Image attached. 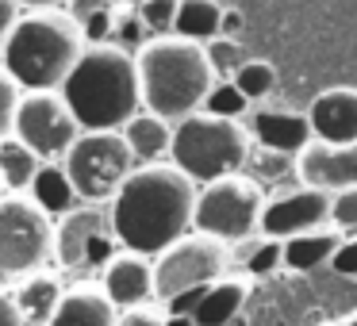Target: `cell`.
Instances as JSON below:
<instances>
[{
  "instance_id": "1",
  "label": "cell",
  "mask_w": 357,
  "mask_h": 326,
  "mask_svg": "<svg viewBox=\"0 0 357 326\" xmlns=\"http://www.w3.org/2000/svg\"><path fill=\"white\" fill-rule=\"evenodd\" d=\"M196 192V180H188L173 162L139 165L112 200V223L123 249L162 257L185 234H192Z\"/></svg>"
},
{
  "instance_id": "2",
  "label": "cell",
  "mask_w": 357,
  "mask_h": 326,
  "mask_svg": "<svg viewBox=\"0 0 357 326\" xmlns=\"http://www.w3.org/2000/svg\"><path fill=\"white\" fill-rule=\"evenodd\" d=\"M62 96L77 116L81 131H123L142 111L139 58L112 42L89 47L66 77Z\"/></svg>"
},
{
  "instance_id": "3",
  "label": "cell",
  "mask_w": 357,
  "mask_h": 326,
  "mask_svg": "<svg viewBox=\"0 0 357 326\" xmlns=\"http://www.w3.org/2000/svg\"><path fill=\"white\" fill-rule=\"evenodd\" d=\"M139 81H142V108L162 116L165 123H185L188 116L204 111V100L215 88V70L200 42L177 39H150L139 50Z\"/></svg>"
},
{
  "instance_id": "4",
  "label": "cell",
  "mask_w": 357,
  "mask_h": 326,
  "mask_svg": "<svg viewBox=\"0 0 357 326\" xmlns=\"http://www.w3.org/2000/svg\"><path fill=\"white\" fill-rule=\"evenodd\" d=\"M89 50L81 27L66 8L24 12L12 31L0 65L20 81L24 93H62L66 77Z\"/></svg>"
},
{
  "instance_id": "5",
  "label": "cell",
  "mask_w": 357,
  "mask_h": 326,
  "mask_svg": "<svg viewBox=\"0 0 357 326\" xmlns=\"http://www.w3.org/2000/svg\"><path fill=\"white\" fill-rule=\"evenodd\" d=\"M250 154H254V134L242 119H219L208 111H196L173 127L169 162L196 185H211V180L242 173Z\"/></svg>"
},
{
  "instance_id": "6",
  "label": "cell",
  "mask_w": 357,
  "mask_h": 326,
  "mask_svg": "<svg viewBox=\"0 0 357 326\" xmlns=\"http://www.w3.org/2000/svg\"><path fill=\"white\" fill-rule=\"evenodd\" d=\"M261 215H265V192L246 173H234V177L200 185L192 231L219 238L227 246H238V242H250L261 234Z\"/></svg>"
},
{
  "instance_id": "7",
  "label": "cell",
  "mask_w": 357,
  "mask_h": 326,
  "mask_svg": "<svg viewBox=\"0 0 357 326\" xmlns=\"http://www.w3.org/2000/svg\"><path fill=\"white\" fill-rule=\"evenodd\" d=\"M54 261V219L31 196L8 192L0 200V277L24 280Z\"/></svg>"
},
{
  "instance_id": "8",
  "label": "cell",
  "mask_w": 357,
  "mask_h": 326,
  "mask_svg": "<svg viewBox=\"0 0 357 326\" xmlns=\"http://www.w3.org/2000/svg\"><path fill=\"white\" fill-rule=\"evenodd\" d=\"M81 203H112L119 188L139 169L123 131H81L73 150L62 157Z\"/></svg>"
},
{
  "instance_id": "9",
  "label": "cell",
  "mask_w": 357,
  "mask_h": 326,
  "mask_svg": "<svg viewBox=\"0 0 357 326\" xmlns=\"http://www.w3.org/2000/svg\"><path fill=\"white\" fill-rule=\"evenodd\" d=\"M119 254L123 242L112 223V203H81L54 223V261L62 272L100 277Z\"/></svg>"
},
{
  "instance_id": "10",
  "label": "cell",
  "mask_w": 357,
  "mask_h": 326,
  "mask_svg": "<svg viewBox=\"0 0 357 326\" xmlns=\"http://www.w3.org/2000/svg\"><path fill=\"white\" fill-rule=\"evenodd\" d=\"M223 277H231V246L196 231L169 246L162 257H154V292L165 307L177 303L181 295L219 284Z\"/></svg>"
},
{
  "instance_id": "11",
  "label": "cell",
  "mask_w": 357,
  "mask_h": 326,
  "mask_svg": "<svg viewBox=\"0 0 357 326\" xmlns=\"http://www.w3.org/2000/svg\"><path fill=\"white\" fill-rule=\"evenodd\" d=\"M16 139L31 146L43 162H62L81 139V123L62 93H24L16 116Z\"/></svg>"
},
{
  "instance_id": "12",
  "label": "cell",
  "mask_w": 357,
  "mask_h": 326,
  "mask_svg": "<svg viewBox=\"0 0 357 326\" xmlns=\"http://www.w3.org/2000/svg\"><path fill=\"white\" fill-rule=\"evenodd\" d=\"M331 203L334 196L319 192V188H292V192H280L273 200H265V215H261V234L265 238H300V234L323 231L331 226Z\"/></svg>"
},
{
  "instance_id": "13",
  "label": "cell",
  "mask_w": 357,
  "mask_h": 326,
  "mask_svg": "<svg viewBox=\"0 0 357 326\" xmlns=\"http://www.w3.org/2000/svg\"><path fill=\"white\" fill-rule=\"evenodd\" d=\"M300 180L326 196L357 188V142L334 146V142H311L300 154Z\"/></svg>"
},
{
  "instance_id": "14",
  "label": "cell",
  "mask_w": 357,
  "mask_h": 326,
  "mask_svg": "<svg viewBox=\"0 0 357 326\" xmlns=\"http://www.w3.org/2000/svg\"><path fill=\"white\" fill-rule=\"evenodd\" d=\"M100 288L119 311H139V307H150L158 303V292H154V257H142V254H123L100 272Z\"/></svg>"
},
{
  "instance_id": "15",
  "label": "cell",
  "mask_w": 357,
  "mask_h": 326,
  "mask_svg": "<svg viewBox=\"0 0 357 326\" xmlns=\"http://www.w3.org/2000/svg\"><path fill=\"white\" fill-rule=\"evenodd\" d=\"M246 127L254 134V146L292 154V157H300L315 142L307 111H292V108H254L246 116Z\"/></svg>"
},
{
  "instance_id": "16",
  "label": "cell",
  "mask_w": 357,
  "mask_h": 326,
  "mask_svg": "<svg viewBox=\"0 0 357 326\" xmlns=\"http://www.w3.org/2000/svg\"><path fill=\"white\" fill-rule=\"evenodd\" d=\"M315 142L354 146L357 142V88H326L307 108Z\"/></svg>"
},
{
  "instance_id": "17",
  "label": "cell",
  "mask_w": 357,
  "mask_h": 326,
  "mask_svg": "<svg viewBox=\"0 0 357 326\" xmlns=\"http://www.w3.org/2000/svg\"><path fill=\"white\" fill-rule=\"evenodd\" d=\"M123 311L104 295V288H89L77 284L66 292L62 307L54 311L50 326H116Z\"/></svg>"
},
{
  "instance_id": "18",
  "label": "cell",
  "mask_w": 357,
  "mask_h": 326,
  "mask_svg": "<svg viewBox=\"0 0 357 326\" xmlns=\"http://www.w3.org/2000/svg\"><path fill=\"white\" fill-rule=\"evenodd\" d=\"M12 300H16V307H20V315H24L27 326H50L54 311L62 307V300H66V288L50 269H43V272H35V277L20 280Z\"/></svg>"
},
{
  "instance_id": "19",
  "label": "cell",
  "mask_w": 357,
  "mask_h": 326,
  "mask_svg": "<svg viewBox=\"0 0 357 326\" xmlns=\"http://www.w3.org/2000/svg\"><path fill=\"white\" fill-rule=\"evenodd\" d=\"M242 173L261 188L265 200H273V196H280V192H292V188L303 185L300 180V157L277 154V150H265V146H254V154H250V162Z\"/></svg>"
},
{
  "instance_id": "20",
  "label": "cell",
  "mask_w": 357,
  "mask_h": 326,
  "mask_svg": "<svg viewBox=\"0 0 357 326\" xmlns=\"http://www.w3.org/2000/svg\"><path fill=\"white\" fill-rule=\"evenodd\" d=\"M250 300V280L246 277H223L219 284L204 288L192 307L196 326H227Z\"/></svg>"
},
{
  "instance_id": "21",
  "label": "cell",
  "mask_w": 357,
  "mask_h": 326,
  "mask_svg": "<svg viewBox=\"0 0 357 326\" xmlns=\"http://www.w3.org/2000/svg\"><path fill=\"white\" fill-rule=\"evenodd\" d=\"M123 139L139 165H158L173 154V123H165L162 116H154L146 108L123 127Z\"/></svg>"
},
{
  "instance_id": "22",
  "label": "cell",
  "mask_w": 357,
  "mask_h": 326,
  "mask_svg": "<svg viewBox=\"0 0 357 326\" xmlns=\"http://www.w3.org/2000/svg\"><path fill=\"white\" fill-rule=\"evenodd\" d=\"M342 242H346V234L334 231V226L300 234V238H288L284 242V269H292V272H315V269H323V265L334 261V254H338Z\"/></svg>"
},
{
  "instance_id": "23",
  "label": "cell",
  "mask_w": 357,
  "mask_h": 326,
  "mask_svg": "<svg viewBox=\"0 0 357 326\" xmlns=\"http://www.w3.org/2000/svg\"><path fill=\"white\" fill-rule=\"evenodd\" d=\"M27 196H31V200L39 203L54 223L62 215H70L73 208H81V196H77V188H73V180H70V173H66L62 162H47V165H43Z\"/></svg>"
},
{
  "instance_id": "24",
  "label": "cell",
  "mask_w": 357,
  "mask_h": 326,
  "mask_svg": "<svg viewBox=\"0 0 357 326\" xmlns=\"http://www.w3.org/2000/svg\"><path fill=\"white\" fill-rule=\"evenodd\" d=\"M43 165L47 162H43L31 146H24L16 134H12V139H0V180H4V192L27 196Z\"/></svg>"
},
{
  "instance_id": "25",
  "label": "cell",
  "mask_w": 357,
  "mask_h": 326,
  "mask_svg": "<svg viewBox=\"0 0 357 326\" xmlns=\"http://www.w3.org/2000/svg\"><path fill=\"white\" fill-rule=\"evenodd\" d=\"M223 12L215 0H181V12H177V39H188V42H200L208 47L211 39L223 35Z\"/></svg>"
},
{
  "instance_id": "26",
  "label": "cell",
  "mask_w": 357,
  "mask_h": 326,
  "mask_svg": "<svg viewBox=\"0 0 357 326\" xmlns=\"http://www.w3.org/2000/svg\"><path fill=\"white\" fill-rule=\"evenodd\" d=\"M66 12H70V20L81 27L89 47H100V42L112 39L119 0H66Z\"/></svg>"
},
{
  "instance_id": "27",
  "label": "cell",
  "mask_w": 357,
  "mask_h": 326,
  "mask_svg": "<svg viewBox=\"0 0 357 326\" xmlns=\"http://www.w3.org/2000/svg\"><path fill=\"white\" fill-rule=\"evenodd\" d=\"M242 246V277H273L277 269H284V242L277 238H265V234H257V238L250 242H238Z\"/></svg>"
},
{
  "instance_id": "28",
  "label": "cell",
  "mask_w": 357,
  "mask_h": 326,
  "mask_svg": "<svg viewBox=\"0 0 357 326\" xmlns=\"http://www.w3.org/2000/svg\"><path fill=\"white\" fill-rule=\"evenodd\" d=\"M250 108H254V104L246 100V93H242L234 81H215V88H211L208 100H204V111H208V116H219V119H246Z\"/></svg>"
},
{
  "instance_id": "29",
  "label": "cell",
  "mask_w": 357,
  "mask_h": 326,
  "mask_svg": "<svg viewBox=\"0 0 357 326\" xmlns=\"http://www.w3.org/2000/svg\"><path fill=\"white\" fill-rule=\"evenodd\" d=\"M234 85L246 93L250 104H261L265 96H273V88H277V70H273L269 62H261V58H250V62L234 73Z\"/></svg>"
},
{
  "instance_id": "30",
  "label": "cell",
  "mask_w": 357,
  "mask_h": 326,
  "mask_svg": "<svg viewBox=\"0 0 357 326\" xmlns=\"http://www.w3.org/2000/svg\"><path fill=\"white\" fill-rule=\"evenodd\" d=\"M204 50H208V62H211V70H215V77H219V81H234V73H238L242 65L250 62L246 47H242L238 39H227V35L211 39Z\"/></svg>"
},
{
  "instance_id": "31",
  "label": "cell",
  "mask_w": 357,
  "mask_h": 326,
  "mask_svg": "<svg viewBox=\"0 0 357 326\" xmlns=\"http://www.w3.org/2000/svg\"><path fill=\"white\" fill-rule=\"evenodd\" d=\"M112 47H119V50H127V54H139L142 47L150 42V31H146V24H142V16H139V8H119L116 12V27H112Z\"/></svg>"
},
{
  "instance_id": "32",
  "label": "cell",
  "mask_w": 357,
  "mask_h": 326,
  "mask_svg": "<svg viewBox=\"0 0 357 326\" xmlns=\"http://www.w3.org/2000/svg\"><path fill=\"white\" fill-rule=\"evenodd\" d=\"M177 12H181V0H146L139 16L146 24L150 39H165V35L177 31Z\"/></svg>"
},
{
  "instance_id": "33",
  "label": "cell",
  "mask_w": 357,
  "mask_h": 326,
  "mask_svg": "<svg viewBox=\"0 0 357 326\" xmlns=\"http://www.w3.org/2000/svg\"><path fill=\"white\" fill-rule=\"evenodd\" d=\"M20 104H24V88H20V81L0 65V139H12V134H16Z\"/></svg>"
},
{
  "instance_id": "34",
  "label": "cell",
  "mask_w": 357,
  "mask_h": 326,
  "mask_svg": "<svg viewBox=\"0 0 357 326\" xmlns=\"http://www.w3.org/2000/svg\"><path fill=\"white\" fill-rule=\"evenodd\" d=\"M331 226H334V231H342L346 238H357V188L334 196V203H331Z\"/></svg>"
},
{
  "instance_id": "35",
  "label": "cell",
  "mask_w": 357,
  "mask_h": 326,
  "mask_svg": "<svg viewBox=\"0 0 357 326\" xmlns=\"http://www.w3.org/2000/svg\"><path fill=\"white\" fill-rule=\"evenodd\" d=\"M20 16H24V8H20L16 0H0V58H4V47H8Z\"/></svg>"
},
{
  "instance_id": "36",
  "label": "cell",
  "mask_w": 357,
  "mask_h": 326,
  "mask_svg": "<svg viewBox=\"0 0 357 326\" xmlns=\"http://www.w3.org/2000/svg\"><path fill=\"white\" fill-rule=\"evenodd\" d=\"M331 269L338 272V277H357V238H346L338 246V254H334Z\"/></svg>"
},
{
  "instance_id": "37",
  "label": "cell",
  "mask_w": 357,
  "mask_h": 326,
  "mask_svg": "<svg viewBox=\"0 0 357 326\" xmlns=\"http://www.w3.org/2000/svg\"><path fill=\"white\" fill-rule=\"evenodd\" d=\"M116 326H165V318L154 307H139V311H123Z\"/></svg>"
},
{
  "instance_id": "38",
  "label": "cell",
  "mask_w": 357,
  "mask_h": 326,
  "mask_svg": "<svg viewBox=\"0 0 357 326\" xmlns=\"http://www.w3.org/2000/svg\"><path fill=\"white\" fill-rule=\"evenodd\" d=\"M0 326H27L16 300H12V292H0Z\"/></svg>"
},
{
  "instance_id": "39",
  "label": "cell",
  "mask_w": 357,
  "mask_h": 326,
  "mask_svg": "<svg viewBox=\"0 0 357 326\" xmlns=\"http://www.w3.org/2000/svg\"><path fill=\"white\" fill-rule=\"evenodd\" d=\"M238 31H242V12L238 8H227L223 12V35H227V39H234Z\"/></svg>"
},
{
  "instance_id": "40",
  "label": "cell",
  "mask_w": 357,
  "mask_h": 326,
  "mask_svg": "<svg viewBox=\"0 0 357 326\" xmlns=\"http://www.w3.org/2000/svg\"><path fill=\"white\" fill-rule=\"evenodd\" d=\"M24 12H43V8H62L66 0H16Z\"/></svg>"
},
{
  "instance_id": "41",
  "label": "cell",
  "mask_w": 357,
  "mask_h": 326,
  "mask_svg": "<svg viewBox=\"0 0 357 326\" xmlns=\"http://www.w3.org/2000/svg\"><path fill=\"white\" fill-rule=\"evenodd\" d=\"M165 326H196L192 315H165Z\"/></svg>"
},
{
  "instance_id": "42",
  "label": "cell",
  "mask_w": 357,
  "mask_h": 326,
  "mask_svg": "<svg viewBox=\"0 0 357 326\" xmlns=\"http://www.w3.org/2000/svg\"><path fill=\"white\" fill-rule=\"evenodd\" d=\"M146 0H119V8H142Z\"/></svg>"
},
{
  "instance_id": "43",
  "label": "cell",
  "mask_w": 357,
  "mask_h": 326,
  "mask_svg": "<svg viewBox=\"0 0 357 326\" xmlns=\"http://www.w3.org/2000/svg\"><path fill=\"white\" fill-rule=\"evenodd\" d=\"M219 8H234V0H215Z\"/></svg>"
},
{
  "instance_id": "44",
  "label": "cell",
  "mask_w": 357,
  "mask_h": 326,
  "mask_svg": "<svg viewBox=\"0 0 357 326\" xmlns=\"http://www.w3.org/2000/svg\"><path fill=\"white\" fill-rule=\"evenodd\" d=\"M0 200H4V180H0Z\"/></svg>"
}]
</instances>
